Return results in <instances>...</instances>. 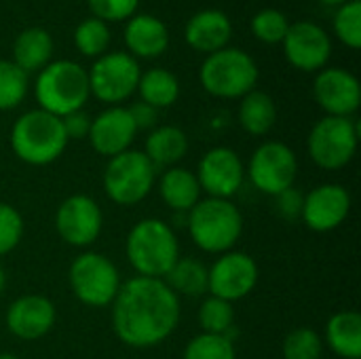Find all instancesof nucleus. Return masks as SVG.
Wrapping results in <instances>:
<instances>
[{"instance_id": "obj_1", "label": "nucleus", "mask_w": 361, "mask_h": 359, "mask_svg": "<svg viewBox=\"0 0 361 359\" xmlns=\"http://www.w3.org/2000/svg\"><path fill=\"white\" fill-rule=\"evenodd\" d=\"M180 324V298L163 279L133 277L121 284L112 300V326L118 341L150 349L167 341Z\"/></svg>"}, {"instance_id": "obj_2", "label": "nucleus", "mask_w": 361, "mask_h": 359, "mask_svg": "<svg viewBox=\"0 0 361 359\" xmlns=\"http://www.w3.org/2000/svg\"><path fill=\"white\" fill-rule=\"evenodd\" d=\"M125 252L135 273L150 279H163L180 258L173 229L157 218H146L129 231Z\"/></svg>"}, {"instance_id": "obj_3", "label": "nucleus", "mask_w": 361, "mask_h": 359, "mask_svg": "<svg viewBox=\"0 0 361 359\" xmlns=\"http://www.w3.org/2000/svg\"><path fill=\"white\" fill-rule=\"evenodd\" d=\"M34 97L40 110L51 112L59 118L82 110L91 97L87 70L70 59H57L38 72L34 83Z\"/></svg>"}, {"instance_id": "obj_4", "label": "nucleus", "mask_w": 361, "mask_h": 359, "mask_svg": "<svg viewBox=\"0 0 361 359\" xmlns=\"http://www.w3.org/2000/svg\"><path fill=\"white\" fill-rule=\"evenodd\" d=\"M66 146L61 118L40 108L23 112L11 129V148L27 165H49L63 154Z\"/></svg>"}, {"instance_id": "obj_5", "label": "nucleus", "mask_w": 361, "mask_h": 359, "mask_svg": "<svg viewBox=\"0 0 361 359\" xmlns=\"http://www.w3.org/2000/svg\"><path fill=\"white\" fill-rule=\"evenodd\" d=\"M186 226L197 248L207 254H226L241 239L243 214L231 199L209 197L188 212Z\"/></svg>"}, {"instance_id": "obj_6", "label": "nucleus", "mask_w": 361, "mask_h": 359, "mask_svg": "<svg viewBox=\"0 0 361 359\" xmlns=\"http://www.w3.org/2000/svg\"><path fill=\"white\" fill-rule=\"evenodd\" d=\"M258 66L250 53L237 47H224L216 53H209L199 68L201 87L222 99H241L256 89Z\"/></svg>"}, {"instance_id": "obj_7", "label": "nucleus", "mask_w": 361, "mask_h": 359, "mask_svg": "<svg viewBox=\"0 0 361 359\" xmlns=\"http://www.w3.org/2000/svg\"><path fill=\"white\" fill-rule=\"evenodd\" d=\"M157 180V169L142 150H125L112 157L104 171V190L116 205H137L144 201Z\"/></svg>"}, {"instance_id": "obj_8", "label": "nucleus", "mask_w": 361, "mask_h": 359, "mask_svg": "<svg viewBox=\"0 0 361 359\" xmlns=\"http://www.w3.org/2000/svg\"><path fill=\"white\" fill-rule=\"evenodd\" d=\"M360 142V129L353 118L347 116H324L319 118L307 140V148L315 165L328 171L347 167Z\"/></svg>"}, {"instance_id": "obj_9", "label": "nucleus", "mask_w": 361, "mask_h": 359, "mask_svg": "<svg viewBox=\"0 0 361 359\" xmlns=\"http://www.w3.org/2000/svg\"><path fill=\"white\" fill-rule=\"evenodd\" d=\"M70 288L74 296L93 309H102L112 305L118 288L121 275L112 260L97 252H85L74 258L70 264Z\"/></svg>"}, {"instance_id": "obj_10", "label": "nucleus", "mask_w": 361, "mask_h": 359, "mask_svg": "<svg viewBox=\"0 0 361 359\" xmlns=\"http://www.w3.org/2000/svg\"><path fill=\"white\" fill-rule=\"evenodd\" d=\"M89 89L99 102L118 106L137 91L142 76L140 61L125 51H110L97 57L91 66Z\"/></svg>"}, {"instance_id": "obj_11", "label": "nucleus", "mask_w": 361, "mask_h": 359, "mask_svg": "<svg viewBox=\"0 0 361 359\" xmlns=\"http://www.w3.org/2000/svg\"><path fill=\"white\" fill-rule=\"evenodd\" d=\"M252 184L271 197L294 186L298 174V161L294 150L283 142H264L260 144L247 165Z\"/></svg>"}, {"instance_id": "obj_12", "label": "nucleus", "mask_w": 361, "mask_h": 359, "mask_svg": "<svg viewBox=\"0 0 361 359\" xmlns=\"http://www.w3.org/2000/svg\"><path fill=\"white\" fill-rule=\"evenodd\" d=\"M281 44L288 63L300 72H319L332 57L330 34L313 21L290 23Z\"/></svg>"}, {"instance_id": "obj_13", "label": "nucleus", "mask_w": 361, "mask_h": 359, "mask_svg": "<svg viewBox=\"0 0 361 359\" xmlns=\"http://www.w3.org/2000/svg\"><path fill=\"white\" fill-rule=\"evenodd\" d=\"M258 264L245 252H226L209 269V294L235 303L252 294L258 284Z\"/></svg>"}, {"instance_id": "obj_14", "label": "nucleus", "mask_w": 361, "mask_h": 359, "mask_svg": "<svg viewBox=\"0 0 361 359\" xmlns=\"http://www.w3.org/2000/svg\"><path fill=\"white\" fill-rule=\"evenodd\" d=\"M197 180L201 190H205L214 199H231L239 193L245 180V167L241 157L226 146H218L207 150L197 169Z\"/></svg>"}, {"instance_id": "obj_15", "label": "nucleus", "mask_w": 361, "mask_h": 359, "mask_svg": "<svg viewBox=\"0 0 361 359\" xmlns=\"http://www.w3.org/2000/svg\"><path fill=\"white\" fill-rule=\"evenodd\" d=\"M104 216L99 205L87 195H72L61 201L55 214L57 235L74 248L91 245L102 233Z\"/></svg>"}, {"instance_id": "obj_16", "label": "nucleus", "mask_w": 361, "mask_h": 359, "mask_svg": "<svg viewBox=\"0 0 361 359\" xmlns=\"http://www.w3.org/2000/svg\"><path fill=\"white\" fill-rule=\"evenodd\" d=\"M313 95L326 116L351 118L361 104V87L357 76L345 68H324L315 76Z\"/></svg>"}, {"instance_id": "obj_17", "label": "nucleus", "mask_w": 361, "mask_h": 359, "mask_svg": "<svg viewBox=\"0 0 361 359\" xmlns=\"http://www.w3.org/2000/svg\"><path fill=\"white\" fill-rule=\"evenodd\" d=\"M351 212V195L341 184H322L305 195L302 222L315 233H330L338 229Z\"/></svg>"}, {"instance_id": "obj_18", "label": "nucleus", "mask_w": 361, "mask_h": 359, "mask_svg": "<svg viewBox=\"0 0 361 359\" xmlns=\"http://www.w3.org/2000/svg\"><path fill=\"white\" fill-rule=\"evenodd\" d=\"M137 133V127L129 114V108L123 106H110L104 112H99L95 118H91L89 140L97 154L102 157H116L133 144Z\"/></svg>"}, {"instance_id": "obj_19", "label": "nucleus", "mask_w": 361, "mask_h": 359, "mask_svg": "<svg viewBox=\"0 0 361 359\" xmlns=\"http://www.w3.org/2000/svg\"><path fill=\"white\" fill-rule=\"evenodd\" d=\"M55 305L38 294L19 296L6 309V328L21 341H38L55 326Z\"/></svg>"}, {"instance_id": "obj_20", "label": "nucleus", "mask_w": 361, "mask_h": 359, "mask_svg": "<svg viewBox=\"0 0 361 359\" xmlns=\"http://www.w3.org/2000/svg\"><path fill=\"white\" fill-rule=\"evenodd\" d=\"M233 36V21L220 8H203L197 11L184 28V40L199 53H216L228 47Z\"/></svg>"}, {"instance_id": "obj_21", "label": "nucleus", "mask_w": 361, "mask_h": 359, "mask_svg": "<svg viewBox=\"0 0 361 359\" xmlns=\"http://www.w3.org/2000/svg\"><path fill=\"white\" fill-rule=\"evenodd\" d=\"M125 44L129 55L135 59H154L163 55L169 47V30L163 19L135 13L125 25Z\"/></svg>"}, {"instance_id": "obj_22", "label": "nucleus", "mask_w": 361, "mask_h": 359, "mask_svg": "<svg viewBox=\"0 0 361 359\" xmlns=\"http://www.w3.org/2000/svg\"><path fill=\"white\" fill-rule=\"evenodd\" d=\"M53 57V38L42 28H27L17 34L13 42V63L25 74L40 72L51 63Z\"/></svg>"}, {"instance_id": "obj_23", "label": "nucleus", "mask_w": 361, "mask_h": 359, "mask_svg": "<svg viewBox=\"0 0 361 359\" xmlns=\"http://www.w3.org/2000/svg\"><path fill=\"white\" fill-rule=\"evenodd\" d=\"M186 152H188V138L180 127L161 125V127H154L146 138L144 154L154 165V169L176 167V163L182 161Z\"/></svg>"}, {"instance_id": "obj_24", "label": "nucleus", "mask_w": 361, "mask_h": 359, "mask_svg": "<svg viewBox=\"0 0 361 359\" xmlns=\"http://www.w3.org/2000/svg\"><path fill=\"white\" fill-rule=\"evenodd\" d=\"M159 193L167 207L180 214H188L201 199V186L192 171L184 167H169L159 182Z\"/></svg>"}, {"instance_id": "obj_25", "label": "nucleus", "mask_w": 361, "mask_h": 359, "mask_svg": "<svg viewBox=\"0 0 361 359\" xmlns=\"http://www.w3.org/2000/svg\"><path fill=\"white\" fill-rule=\"evenodd\" d=\"M326 341L330 349L343 359L361 358V315L355 311H341L330 317L326 326Z\"/></svg>"}, {"instance_id": "obj_26", "label": "nucleus", "mask_w": 361, "mask_h": 359, "mask_svg": "<svg viewBox=\"0 0 361 359\" xmlns=\"http://www.w3.org/2000/svg\"><path fill=\"white\" fill-rule=\"evenodd\" d=\"M277 123V104L267 91H250L239 104V125L250 135H267Z\"/></svg>"}, {"instance_id": "obj_27", "label": "nucleus", "mask_w": 361, "mask_h": 359, "mask_svg": "<svg viewBox=\"0 0 361 359\" xmlns=\"http://www.w3.org/2000/svg\"><path fill=\"white\" fill-rule=\"evenodd\" d=\"M137 93L142 97L140 102L157 110L169 108L180 97V80L173 72L165 68H150L142 72L140 83H137Z\"/></svg>"}, {"instance_id": "obj_28", "label": "nucleus", "mask_w": 361, "mask_h": 359, "mask_svg": "<svg viewBox=\"0 0 361 359\" xmlns=\"http://www.w3.org/2000/svg\"><path fill=\"white\" fill-rule=\"evenodd\" d=\"M163 281L169 286V290L176 292V296L182 294L197 298L207 294L209 290V269L195 258H178Z\"/></svg>"}, {"instance_id": "obj_29", "label": "nucleus", "mask_w": 361, "mask_h": 359, "mask_svg": "<svg viewBox=\"0 0 361 359\" xmlns=\"http://www.w3.org/2000/svg\"><path fill=\"white\" fill-rule=\"evenodd\" d=\"M74 44L78 53L85 57H95V59L102 57L104 53H108V44H110L108 23L93 15L82 19L74 30Z\"/></svg>"}, {"instance_id": "obj_30", "label": "nucleus", "mask_w": 361, "mask_h": 359, "mask_svg": "<svg viewBox=\"0 0 361 359\" xmlns=\"http://www.w3.org/2000/svg\"><path fill=\"white\" fill-rule=\"evenodd\" d=\"M199 324L205 334L231 336V330L235 326V309L231 303L209 296L203 300V305L199 309Z\"/></svg>"}, {"instance_id": "obj_31", "label": "nucleus", "mask_w": 361, "mask_h": 359, "mask_svg": "<svg viewBox=\"0 0 361 359\" xmlns=\"http://www.w3.org/2000/svg\"><path fill=\"white\" fill-rule=\"evenodd\" d=\"M27 93V74L13 61L0 59V110L17 108Z\"/></svg>"}, {"instance_id": "obj_32", "label": "nucleus", "mask_w": 361, "mask_h": 359, "mask_svg": "<svg viewBox=\"0 0 361 359\" xmlns=\"http://www.w3.org/2000/svg\"><path fill=\"white\" fill-rule=\"evenodd\" d=\"M184 359H237V351L228 336L201 332L186 345Z\"/></svg>"}, {"instance_id": "obj_33", "label": "nucleus", "mask_w": 361, "mask_h": 359, "mask_svg": "<svg viewBox=\"0 0 361 359\" xmlns=\"http://www.w3.org/2000/svg\"><path fill=\"white\" fill-rule=\"evenodd\" d=\"M334 32L338 36V40L357 51L361 47V2L360 0H349L345 4H341L334 13Z\"/></svg>"}, {"instance_id": "obj_34", "label": "nucleus", "mask_w": 361, "mask_h": 359, "mask_svg": "<svg viewBox=\"0 0 361 359\" xmlns=\"http://www.w3.org/2000/svg\"><path fill=\"white\" fill-rule=\"evenodd\" d=\"M290 21L286 17V13L277 11V8H262L252 17L250 30L254 34V38H258L260 42L267 44H277L283 42L286 34H288Z\"/></svg>"}, {"instance_id": "obj_35", "label": "nucleus", "mask_w": 361, "mask_h": 359, "mask_svg": "<svg viewBox=\"0 0 361 359\" xmlns=\"http://www.w3.org/2000/svg\"><path fill=\"white\" fill-rule=\"evenodd\" d=\"M324 339L311 328H296L283 341V359H322Z\"/></svg>"}, {"instance_id": "obj_36", "label": "nucleus", "mask_w": 361, "mask_h": 359, "mask_svg": "<svg viewBox=\"0 0 361 359\" xmlns=\"http://www.w3.org/2000/svg\"><path fill=\"white\" fill-rule=\"evenodd\" d=\"M23 237V218L21 214L8 205L0 203V256L13 252Z\"/></svg>"}, {"instance_id": "obj_37", "label": "nucleus", "mask_w": 361, "mask_h": 359, "mask_svg": "<svg viewBox=\"0 0 361 359\" xmlns=\"http://www.w3.org/2000/svg\"><path fill=\"white\" fill-rule=\"evenodd\" d=\"M87 4L93 17L106 23L131 19L140 8V0H87Z\"/></svg>"}, {"instance_id": "obj_38", "label": "nucleus", "mask_w": 361, "mask_h": 359, "mask_svg": "<svg viewBox=\"0 0 361 359\" xmlns=\"http://www.w3.org/2000/svg\"><path fill=\"white\" fill-rule=\"evenodd\" d=\"M63 123V131H66V138L68 142L70 140H82L89 135V129H91V116L85 112V110H76L68 116L61 118Z\"/></svg>"}, {"instance_id": "obj_39", "label": "nucleus", "mask_w": 361, "mask_h": 359, "mask_svg": "<svg viewBox=\"0 0 361 359\" xmlns=\"http://www.w3.org/2000/svg\"><path fill=\"white\" fill-rule=\"evenodd\" d=\"M302 201H305V195L298 193V190H294V186L277 195L279 212H281V216L288 218V220L300 218V214H302Z\"/></svg>"}, {"instance_id": "obj_40", "label": "nucleus", "mask_w": 361, "mask_h": 359, "mask_svg": "<svg viewBox=\"0 0 361 359\" xmlns=\"http://www.w3.org/2000/svg\"><path fill=\"white\" fill-rule=\"evenodd\" d=\"M129 114H131V118H133L137 131H140V129H154L157 118H159V110L152 108V106H148V104H144V102L133 104V106L129 108Z\"/></svg>"}, {"instance_id": "obj_41", "label": "nucleus", "mask_w": 361, "mask_h": 359, "mask_svg": "<svg viewBox=\"0 0 361 359\" xmlns=\"http://www.w3.org/2000/svg\"><path fill=\"white\" fill-rule=\"evenodd\" d=\"M322 4H326V6H341V4H345V2H349V0H319Z\"/></svg>"}, {"instance_id": "obj_42", "label": "nucleus", "mask_w": 361, "mask_h": 359, "mask_svg": "<svg viewBox=\"0 0 361 359\" xmlns=\"http://www.w3.org/2000/svg\"><path fill=\"white\" fill-rule=\"evenodd\" d=\"M4 286H6V273H4V269L0 264V294L4 292Z\"/></svg>"}, {"instance_id": "obj_43", "label": "nucleus", "mask_w": 361, "mask_h": 359, "mask_svg": "<svg viewBox=\"0 0 361 359\" xmlns=\"http://www.w3.org/2000/svg\"><path fill=\"white\" fill-rule=\"evenodd\" d=\"M0 359H19L17 355H13V353H0Z\"/></svg>"}]
</instances>
